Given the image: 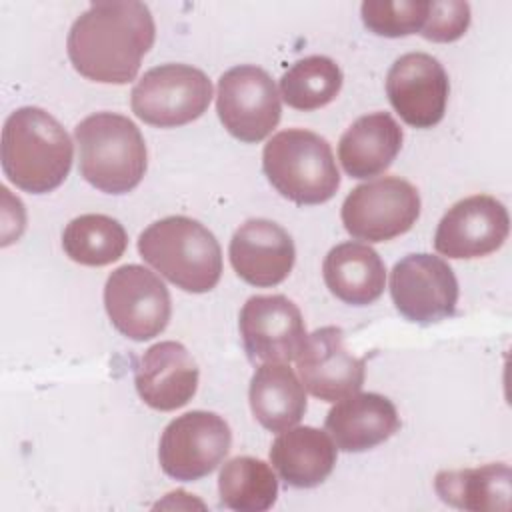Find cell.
I'll use <instances>...</instances> for the list:
<instances>
[{
  "mask_svg": "<svg viewBox=\"0 0 512 512\" xmlns=\"http://www.w3.org/2000/svg\"><path fill=\"white\" fill-rule=\"evenodd\" d=\"M154 36V18L144 2H94L70 26L66 50L80 76L100 84H128Z\"/></svg>",
  "mask_w": 512,
  "mask_h": 512,
  "instance_id": "cell-1",
  "label": "cell"
},
{
  "mask_svg": "<svg viewBox=\"0 0 512 512\" xmlns=\"http://www.w3.org/2000/svg\"><path fill=\"white\" fill-rule=\"evenodd\" d=\"M72 140L64 126L38 106L14 110L2 128L0 160L4 176L20 190L46 194L72 168Z\"/></svg>",
  "mask_w": 512,
  "mask_h": 512,
  "instance_id": "cell-2",
  "label": "cell"
},
{
  "mask_svg": "<svg viewBox=\"0 0 512 512\" xmlns=\"http://www.w3.org/2000/svg\"><path fill=\"white\" fill-rule=\"evenodd\" d=\"M78 170L100 192L126 194L146 174L148 152L138 126L116 112H96L74 128Z\"/></svg>",
  "mask_w": 512,
  "mask_h": 512,
  "instance_id": "cell-3",
  "label": "cell"
},
{
  "mask_svg": "<svg viewBox=\"0 0 512 512\" xmlns=\"http://www.w3.org/2000/svg\"><path fill=\"white\" fill-rule=\"evenodd\" d=\"M140 256L174 286L202 294L222 276V250L216 236L188 216H166L138 236Z\"/></svg>",
  "mask_w": 512,
  "mask_h": 512,
  "instance_id": "cell-4",
  "label": "cell"
},
{
  "mask_svg": "<svg viewBox=\"0 0 512 512\" xmlns=\"http://www.w3.org/2000/svg\"><path fill=\"white\" fill-rule=\"evenodd\" d=\"M262 170L276 192L298 206L328 202L340 186L328 140L304 128L274 134L262 150Z\"/></svg>",
  "mask_w": 512,
  "mask_h": 512,
  "instance_id": "cell-5",
  "label": "cell"
},
{
  "mask_svg": "<svg viewBox=\"0 0 512 512\" xmlns=\"http://www.w3.org/2000/svg\"><path fill=\"white\" fill-rule=\"evenodd\" d=\"M210 100V78L190 64L154 66L144 72L130 94L132 112L158 128H176L200 118Z\"/></svg>",
  "mask_w": 512,
  "mask_h": 512,
  "instance_id": "cell-6",
  "label": "cell"
},
{
  "mask_svg": "<svg viewBox=\"0 0 512 512\" xmlns=\"http://www.w3.org/2000/svg\"><path fill=\"white\" fill-rule=\"evenodd\" d=\"M342 224L356 240L386 242L408 232L420 216L416 186L400 176H384L356 186L342 204Z\"/></svg>",
  "mask_w": 512,
  "mask_h": 512,
  "instance_id": "cell-7",
  "label": "cell"
},
{
  "mask_svg": "<svg viewBox=\"0 0 512 512\" xmlns=\"http://www.w3.org/2000/svg\"><path fill=\"white\" fill-rule=\"evenodd\" d=\"M230 444L232 432L222 416L206 410L186 412L174 418L160 436V468L174 480H200L218 468Z\"/></svg>",
  "mask_w": 512,
  "mask_h": 512,
  "instance_id": "cell-8",
  "label": "cell"
},
{
  "mask_svg": "<svg viewBox=\"0 0 512 512\" xmlns=\"http://www.w3.org/2000/svg\"><path fill=\"white\" fill-rule=\"evenodd\" d=\"M104 308L120 334L144 342L164 332L172 302L168 288L152 270L140 264H124L106 280Z\"/></svg>",
  "mask_w": 512,
  "mask_h": 512,
  "instance_id": "cell-9",
  "label": "cell"
},
{
  "mask_svg": "<svg viewBox=\"0 0 512 512\" xmlns=\"http://www.w3.org/2000/svg\"><path fill=\"white\" fill-rule=\"evenodd\" d=\"M216 112L224 128L240 142L264 140L280 122V94L272 76L252 64L226 70L218 80Z\"/></svg>",
  "mask_w": 512,
  "mask_h": 512,
  "instance_id": "cell-10",
  "label": "cell"
},
{
  "mask_svg": "<svg viewBox=\"0 0 512 512\" xmlns=\"http://www.w3.org/2000/svg\"><path fill=\"white\" fill-rule=\"evenodd\" d=\"M390 296L400 316L428 326L454 316L458 280L440 256L408 254L390 272Z\"/></svg>",
  "mask_w": 512,
  "mask_h": 512,
  "instance_id": "cell-11",
  "label": "cell"
},
{
  "mask_svg": "<svg viewBox=\"0 0 512 512\" xmlns=\"http://www.w3.org/2000/svg\"><path fill=\"white\" fill-rule=\"evenodd\" d=\"M244 350L252 360L290 362L306 342L300 308L284 294L250 296L238 316Z\"/></svg>",
  "mask_w": 512,
  "mask_h": 512,
  "instance_id": "cell-12",
  "label": "cell"
},
{
  "mask_svg": "<svg viewBox=\"0 0 512 512\" xmlns=\"http://www.w3.org/2000/svg\"><path fill=\"white\" fill-rule=\"evenodd\" d=\"M448 92L450 82L444 66L426 52L402 54L386 76L392 108L414 128H432L444 118Z\"/></svg>",
  "mask_w": 512,
  "mask_h": 512,
  "instance_id": "cell-13",
  "label": "cell"
},
{
  "mask_svg": "<svg viewBox=\"0 0 512 512\" xmlns=\"http://www.w3.org/2000/svg\"><path fill=\"white\" fill-rule=\"evenodd\" d=\"M510 232L506 206L488 194L456 202L438 222L434 248L448 258H482L496 252Z\"/></svg>",
  "mask_w": 512,
  "mask_h": 512,
  "instance_id": "cell-14",
  "label": "cell"
},
{
  "mask_svg": "<svg viewBox=\"0 0 512 512\" xmlns=\"http://www.w3.org/2000/svg\"><path fill=\"white\" fill-rule=\"evenodd\" d=\"M296 364L304 388L324 402L356 394L364 384V358L346 348L338 326H322L306 336Z\"/></svg>",
  "mask_w": 512,
  "mask_h": 512,
  "instance_id": "cell-15",
  "label": "cell"
},
{
  "mask_svg": "<svg viewBox=\"0 0 512 512\" xmlns=\"http://www.w3.org/2000/svg\"><path fill=\"white\" fill-rule=\"evenodd\" d=\"M234 272L248 284L270 288L288 278L296 260L292 236L266 218L246 220L232 236L228 248Z\"/></svg>",
  "mask_w": 512,
  "mask_h": 512,
  "instance_id": "cell-16",
  "label": "cell"
},
{
  "mask_svg": "<svg viewBox=\"0 0 512 512\" xmlns=\"http://www.w3.org/2000/svg\"><path fill=\"white\" fill-rule=\"evenodd\" d=\"M198 366L184 344H152L134 364L138 396L154 410L170 412L192 400L198 388Z\"/></svg>",
  "mask_w": 512,
  "mask_h": 512,
  "instance_id": "cell-17",
  "label": "cell"
},
{
  "mask_svg": "<svg viewBox=\"0 0 512 512\" xmlns=\"http://www.w3.org/2000/svg\"><path fill=\"white\" fill-rule=\"evenodd\" d=\"M324 428L336 448L364 452L398 432L400 416L390 398L376 392H356L328 410Z\"/></svg>",
  "mask_w": 512,
  "mask_h": 512,
  "instance_id": "cell-18",
  "label": "cell"
},
{
  "mask_svg": "<svg viewBox=\"0 0 512 512\" xmlns=\"http://www.w3.org/2000/svg\"><path fill=\"white\" fill-rule=\"evenodd\" d=\"M402 140V128L388 112H372L340 136L338 160L350 178H374L390 168Z\"/></svg>",
  "mask_w": 512,
  "mask_h": 512,
  "instance_id": "cell-19",
  "label": "cell"
},
{
  "mask_svg": "<svg viewBox=\"0 0 512 512\" xmlns=\"http://www.w3.org/2000/svg\"><path fill=\"white\" fill-rule=\"evenodd\" d=\"M336 456V444L324 430L314 426L282 430L270 448L274 470L292 488H314L322 484L334 470Z\"/></svg>",
  "mask_w": 512,
  "mask_h": 512,
  "instance_id": "cell-20",
  "label": "cell"
},
{
  "mask_svg": "<svg viewBox=\"0 0 512 512\" xmlns=\"http://www.w3.org/2000/svg\"><path fill=\"white\" fill-rule=\"evenodd\" d=\"M328 290L352 306H368L378 300L386 284V266L380 254L362 242L334 246L322 264Z\"/></svg>",
  "mask_w": 512,
  "mask_h": 512,
  "instance_id": "cell-21",
  "label": "cell"
},
{
  "mask_svg": "<svg viewBox=\"0 0 512 512\" xmlns=\"http://www.w3.org/2000/svg\"><path fill=\"white\" fill-rule=\"evenodd\" d=\"M250 410L270 432L296 426L306 412L304 384L284 362H264L250 380Z\"/></svg>",
  "mask_w": 512,
  "mask_h": 512,
  "instance_id": "cell-22",
  "label": "cell"
},
{
  "mask_svg": "<svg viewBox=\"0 0 512 512\" xmlns=\"http://www.w3.org/2000/svg\"><path fill=\"white\" fill-rule=\"evenodd\" d=\"M434 490L442 502L460 510L506 512L510 510L512 472L504 462L440 470L434 478Z\"/></svg>",
  "mask_w": 512,
  "mask_h": 512,
  "instance_id": "cell-23",
  "label": "cell"
},
{
  "mask_svg": "<svg viewBox=\"0 0 512 512\" xmlns=\"http://www.w3.org/2000/svg\"><path fill=\"white\" fill-rule=\"evenodd\" d=\"M128 246L124 226L106 214H82L70 220L62 232L66 256L82 266H106L116 262Z\"/></svg>",
  "mask_w": 512,
  "mask_h": 512,
  "instance_id": "cell-24",
  "label": "cell"
},
{
  "mask_svg": "<svg viewBox=\"0 0 512 512\" xmlns=\"http://www.w3.org/2000/svg\"><path fill=\"white\" fill-rule=\"evenodd\" d=\"M220 502L236 512H264L278 496V480L272 468L254 456L228 460L218 474Z\"/></svg>",
  "mask_w": 512,
  "mask_h": 512,
  "instance_id": "cell-25",
  "label": "cell"
},
{
  "mask_svg": "<svg viewBox=\"0 0 512 512\" xmlns=\"http://www.w3.org/2000/svg\"><path fill=\"white\" fill-rule=\"evenodd\" d=\"M342 88V70L328 56H306L280 78V96L290 108L312 112L330 104Z\"/></svg>",
  "mask_w": 512,
  "mask_h": 512,
  "instance_id": "cell-26",
  "label": "cell"
},
{
  "mask_svg": "<svg viewBox=\"0 0 512 512\" xmlns=\"http://www.w3.org/2000/svg\"><path fill=\"white\" fill-rule=\"evenodd\" d=\"M364 26L386 38H400L422 30L428 2L422 0H366L360 6Z\"/></svg>",
  "mask_w": 512,
  "mask_h": 512,
  "instance_id": "cell-27",
  "label": "cell"
},
{
  "mask_svg": "<svg viewBox=\"0 0 512 512\" xmlns=\"http://www.w3.org/2000/svg\"><path fill=\"white\" fill-rule=\"evenodd\" d=\"M470 26V6L460 0H432L428 2V16L420 30L426 40L454 42Z\"/></svg>",
  "mask_w": 512,
  "mask_h": 512,
  "instance_id": "cell-28",
  "label": "cell"
}]
</instances>
